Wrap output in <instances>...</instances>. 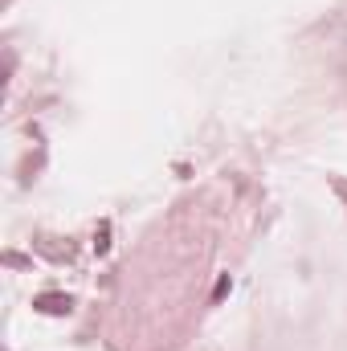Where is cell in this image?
<instances>
[{
    "instance_id": "obj_1",
    "label": "cell",
    "mask_w": 347,
    "mask_h": 351,
    "mask_svg": "<svg viewBox=\"0 0 347 351\" xmlns=\"http://www.w3.org/2000/svg\"><path fill=\"white\" fill-rule=\"evenodd\" d=\"M37 306H41L45 315H66V311H70L74 302H70L66 294H41V298H37Z\"/></svg>"
}]
</instances>
